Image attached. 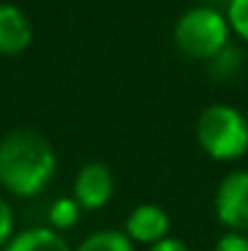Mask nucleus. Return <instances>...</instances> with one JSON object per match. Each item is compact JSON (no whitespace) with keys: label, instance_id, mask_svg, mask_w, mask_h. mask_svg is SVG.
<instances>
[{"label":"nucleus","instance_id":"1","mask_svg":"<svg viewBox=\"0 0 248 251\" xmlns=\"http://www.w3.org/2000/svg\"><path fill=\"white\" fill-rule=\"evenodd\" d=\"M56 171V156L46 137L34 129H15L0 142V183L22 198L46 188Z\"/></svg>","mask_w":248,"mask_h":251},{"label":"nucleus","instance_id":"2","mask_svg":"<svg viewBox=\"0 0 248 251\" xmlns=\"http://www.w3.org/2000/svg\"><path fill=\"white\" fill-rule=\"evenodd\" d=\"M197 139L212 159H239L248 149V122L229 105H209L197 120Z\"/></svg>","mask_w":248,"mask_h":251},{"label":"nucleus","instance_id":"3","mask_svg":"<svg viewBox=\"0 0 248 251\" xmlns=\"http://www.w3.org/2000/svg\"><path fill=\"white\" fill-rule=\"evenodd\" d=\"M173 37L185 56L209 61L229 44V22L212 7H192L178 20Z\"/></svg>","mask_w":248,"mask_h":251},{"label":"nucleus","instance_id":"4","mask_svg":"<svg viewBox=\"0 0 248 251\" xmlns=\"http://www.w3.org/2000/svg\"><path fill=\"white\" fill-rule=\"evenodd\" d=\"M214 210L222 225L244 234L248 232V171L229 173L214 195Z\"/></svg>","mask_w":248,"mask_h":251},{"label":"nucleus","instance_id":"5","mask_svg":"<svg viewBox=\"0 0 248 251\" xmlns=\"http://www.w3.org/2000/svg\"><path fill=\"white\" fill-rule=\"evenodd\" d=\"M114 190V178L112 171L100 164V161H90L81 168L78 178H76V202L85 210H100L107 205V200L112 198Z\"/></svg>","mask_w":248,"mask_h":251},{"label":"nucleus","instance_id":"6","mask_svg":"<svg viewBox=\"0 0 248 251\" xmlns=\"http://www.w3.org/2000/svg\"><path fill=\"white\" fill-rule=\"evenodd\" d=\"M168 229H170V220L156 205H139L127 217V237L136 239L141 244H151L154 247L156 242L165 239Z\"/></svg>","mask_w":248,"mask_h":251},{"label":"nucleus","instance_id":"7","mask_svg":"<svg viewBox=\"0 0 248 251\" xmlns=\"http://www.w3.org/2000/svg\"><path fill=\"white\" fill-rule=\"evenodd\" d=\"M32 42V25L15 5H0V54H20Z\"/></svg>","mask_w":248,"mask_h":251},{"label":"nucleus","instance_id":"8","mask_svg":"<svg viewBox=\"0 0 248 251\" xmlns=\"http://www.w3.org/2000/svg\"><path fill=\"white\" fill-rule=\"evenodd\" d=\"M5 251H71L68 244L51 229H44V227H34V229H27L22 234H17Z\"/></svg>","mask_w":248,"mask_h":251},{"label":"nucleus","instance_id":"9","mask_svg":"<svg viewBox=\"0 0 248 251\" xmlns=\"http://www.w3.org/2000/svg\"><path fill=\"white\" fill-rule=\"evenodd\" d=\"M241 66H244V56H241V51H239L236 47H231V44H226L217 56L209 59V74H212V78H217V81H234V78L239 76Z\"/></svg>","mask_w":248,"mask_h":251},{"label":"nucleus","instance_id":"10","mask_svg":"<svg viewBox=\"0 0 248 251\" xmlns=\"http://www.w3.org/2000/svg\"><path fill=\"white\" fill-rule=\"evenodd\" d=\"M76 251H134V247L127 232L105 229V232H95L88 239H83V244Z\"/></svg>","mask_w":248,"mask_h":251},{"label":"nucleus","instance_id":"11","mask_svg":"<svg viewBox=\"0 0 248 251\" xmlns=\"http://www.w3.org/2000/svg\"><path fill=\"white\" fill-rule=\"evenodd\" d=\"M78 215H81V205L73 200V198H59L51 210H49V220L54 227L59 229H68L78 222Z\"/></svg>","mask_w":248,"mask_h":251},{"label":"nucleus","instance_id":"12","mask_svg":"<svg viewBox=\"0 0 248 251\" xmlns=\"http://www.w3.org/2000/svg\"><path fill=\"white\" fill-rule=\"evenodd\" d=\"M229 25L248 42V0H231L229 2Z\"/></svg>","mask_w":248,"mask_h":251},{"label":"nucleus","instance_id":"13","mask_svg":"<svg viewBox=\"0 0 248 251\" xmlns=\"http://www.w3.org/2000/svg\"><path fill=\"white\" fill-rule=\"evenodd\" d=\"M214 251H248V237L239 234V232H229L217 242Z\"/></svg>","mask_w":248,"mask_h":251},{"label":"nucleus","instance_id":"14","mask_svg":"<svg viewBox=\"0 0 248 251\" xmlns=\"http://www.w3.org/2000/svg\"><path fill=\"white\" fill-rule=\"evenodd\" d=\"M10 234H12V210L0 198V247L10 239Z\"/></svg>","mask_w":248,"mask_h":251},{"label":"nucleus","instance_id":"15","mask_svg":"<svg viewBox=\"0 0 248 251\" xmlns=\"http://www.w3.org/2000/svg\"><path fill=\"white\" fill-rule=\"evenodd\" d=\"M151 251H190L180 239H173V237H165V239H161V242H156L154 247H151Z\"/></svg>","mask_w":248,"mask_h":251}]
</instances>
